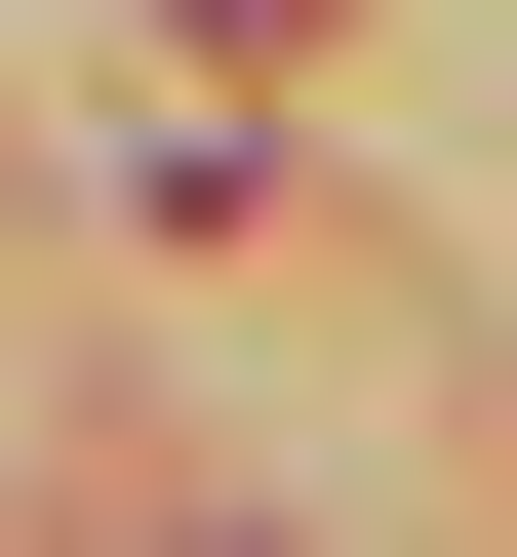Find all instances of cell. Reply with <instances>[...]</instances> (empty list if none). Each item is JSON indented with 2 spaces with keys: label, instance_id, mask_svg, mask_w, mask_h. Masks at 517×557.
Instances as JSON below:
<instances>
[{
  "label": "cell",
  "instance_id": "cell-1",
  "mask_svg": "<svg viewBox=\"0 0 517 557\" xmlns=\"http://www.w3.org/2000/svg\"><path fill=\"white\" fill-rule=\"evenodd\" d=\"M199 40H319V0H199Z\"/></svg>",
  "mask_w": 517,
  "mask_h": 557
}]
</instances>
